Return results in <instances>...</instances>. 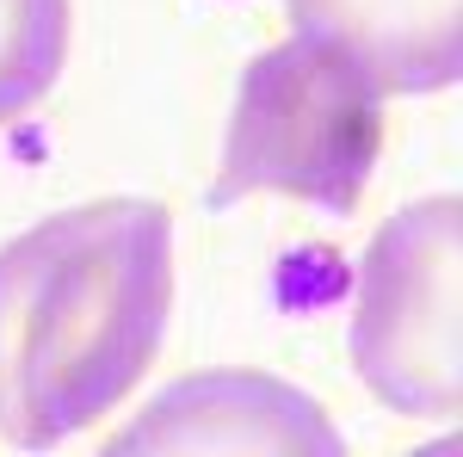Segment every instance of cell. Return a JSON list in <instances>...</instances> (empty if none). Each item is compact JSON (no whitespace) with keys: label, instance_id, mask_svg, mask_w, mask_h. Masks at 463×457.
Masks as SVG:
<instances>
[{"label":"cell","instance_id":"obj_1","mask_svg":"<svg viewBox=\"0 0 463 457\" xmlns=\"http://www.w3.org/2000/svg\"><path fill=\"white\" fill-rule=\"evenodd\" d=\"M174 321V211L87 198L0 242V439L62 445L148 377Z\"/></svg>","mask_w":463,"mask_h":457},{"label":"cell","instance_id":"obj_2","mask_svg":"<svg viewBox=\"0 0 463 457\" xmlns=\"http://www.w3.org/2000/svg\"><path fill=\"white\" fill-rule=\"evenodd\" d=\"M383 100V81L334 37L290 32L260 50L235 87L211 205L272 192L334 216L358 211L390 137Z\"/></svg>","mask_w":463,"mask_h":457},{"label":"cell","instance_id":"obj_3","mask_svg":"<svg viewBox=\"0 0 463 457\" xmlns=\"http://www.w3.org/2000/svg\"><path fill=\"white\" fill-rule=\"evenodd\" d=\"M358 384L408 421L463 408V205L432 192L383 216L364 247L346 328Z\"/></svg>","mask_w":463,"mask_h":457},{"label":"cell","instance_id":"obj_4","mask_svg":"<svg viewBox=\"0 0 463 457\" xmlns=\"http://www.w3.org/2000/svg\"><path fill=\"white\" fill-rule=\"evenodd\" d=\"M106 452H279V457H334L346 452L340 426L327 421L309 389L266 377V371H198L161 395H148L106 439Z\"/></svg>","mask_w":463,"mask_h":457},{"label":"cell","instance_id":"obj_5","mask_svg":"<svg viewBox=\"0 0 463 457\" xmlns=\"http://www.w3.org/2000/svg\"><path fill=\"white\" fill-rule=\"evenodd\" d=\"M290 32L334 37L383 93H445L463 74V0H285Z\"/></svg>","mask_w":463,"mask_h":457},{"label":"cell","instance_id":"obj_6","mask_svg":"<svg viewBox=\"0 0 463 457\" xmlns=\"http://www.w3.org/2000/svg\"><path fill=\"white\" fill-rule=\"evenodd\" d=\"M74 0H0V130L62 81Z\"/></svg>","mask_w":463,"mask_h":457}]
</instances>
